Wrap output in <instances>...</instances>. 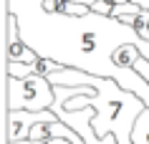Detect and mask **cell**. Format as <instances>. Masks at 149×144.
I'll use <instances>...</instances> for the list:
<instances>
[{"label": "cell", "mask_w": 149, "mask_h": 144, "mask_svg": "<svg viewBox=\"0 0 149 144\" xmlns=\"http://www.w3.org/2000/svg\"><path fill=\"white\" fill-rule=\"evenodd\" d=\"M5 13L15 15L20 38L40 58H51L63 68L99 79H114L149 109V83L136 71L116 66V53L124 46H136L144 61H149V43L139 38L134 28L99 13L81 18L48 13L43 0H5Z\"/></svg>", "instance_id": "obj_1"}, {"label": "cell", "mask_w": 149, "mask_h": 144, "mask_svg": "<svg viewBox=\"0 0 149 144\" xmlns=\"http://www.w3.org/2000/svg\"><path fill=\"white\" fill-rule=\"evenodd\" d=\"M51 86H63V88H79L84 86V94L71 99L63 104L66 111H84V109H94V131L99 139L114 136L116 144H134V127L147 106L139 96L129 94L119 86L114 79H99L91 73H81L73 68H63V71L48 76Z\"/></svg>", "instance_id": "obj_2"}, {"label": "cell", "mask_w": 149, "mask_h": 144, "mask_svg": "<svg viewBox=\"0 0 149 144\" xmlns=\"http://www.w3.org/2000/svg\"><path fill=\"white\" fill-rule=\"evenodd\" d=\"M56 104V88L43 76L5 79V109L8 111H51Z\"/></svg>", "instance_id": "obj_3"}, {"label": "cell", "mask_w": 149, "mask_h": 144, "mask_svg": "<svg viewBox=\"0 0 149 144\" xmlns=\"http://www.w3.org/2000/svg\"><path fill=\"white\" fill-rule=\"evenodd\" d=\"M8 144H18V142H28L31 131L38 124H56L58 116L53 111H8Z\"/></svg>", "instance_id": "obj_4"}, {"label": "cell", "mask_w": 149, "mask_h": 144, "mask_svg": "<svg viewBox=\"0 0 149 144\" xmlns=\"http://www.w3.org/2000/svg\"><path fill=\"white\" fill-rule=\"evenodd\" d=\"M5 25H8V40H5V61L8 63H25L33 66L38 61V53L33 51L23 38H20V31H18V20L15 15L5 13Z\"/></svg>", "instance_id": "obj_5"}, {"label": "cell", "mask_w": 149, "mask_h": 144, "mask_svg": "<svg viewBox=\"0 0 149 144\" xmlns=\"http://www.w3.org/2000/svg\"><path fill=\"white\" fill-rule=\"evenodd\" d=\"M134 144H149V109L139 116L136 127H134V136H132Z\"/></svg>", "instance_id": "obj_6"}, {"label": "cell", "mask_w": 149, "mask_h": 144, "mask_svg": "<svg viewBox=\"0 0 149 144\" xmlns=\"http://www.w3.org/2000/svg\"><path fill=\"white\" fill-rule=\"evenodd\" d=\"M5 73H8L10 79H28V76H36V66L8 63V61H5Z\"/></svg>", "instance_id": "obj_7"}, {"label": "cell", "mask_w": 149, "mask_h": 144, "mask_svg": "<svg viewBox=\"0 0 149 144\" xmlns=\"http://www.w3.org/2000/svg\"><path fill=\"white\" fill-rule=\"evenodd\" d=\"M71 3H79V5H86V8L94 10L99 3H114V0H71Z\"/></svg>", "instance_id": "obj_8"}, {"label": "cell", "mask_w": 149, "mask_h": 144, "mask_svg": "<svg viewBox=\"0 0 149 144\" xmlns=\"http://www.w3.org/2000/svg\"><path fill=\"white\" fill-rule=\"evenodd\" d=\"M132 3H136V5H139V8L149 10V0H132Z\"/></svg>", "instance_id": "obj_9"}, {"label": "cell", "mask_w": 149, "mask_h": 144, "mask_svg": "<svg viewBox=\"0 0 149 144\" xmlns=\"http://www.w3.org/2000/svg\"><path fill=\"white\" fill-rule=\"evenodd\" d=\"M46 144H71L68 139H51V142H46Z\"/></svg>", "instance_id": "obj_10"}, {"label": "cell", "mask_w": 149, "mask_h": 144, "mask_svg": "<svg viewBox=\"0 0 149 144\" xmlns=\"http://www.w3.org/2000/svg\"><path fill=\"white\" fill-rule=\"evenodd\" d=\"M18 144H46V142H36V139H28V142H18Z\"/></svg>", "instance_id": "obj_11"}, {"label": "cell", "mask_w": 149, "mask_h": 144, "mask_svg": "<svg viewBox=\"0 0 149 144\" xmlns=\"http://www.w3.org/2000/svg\"><path fill=\"white\" fill-rule=\"evenodd\" d=\"M119 3H132V0H114V5H119Z\"/></svg>", "instance_id": "obj_12"}]
</instances>
